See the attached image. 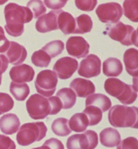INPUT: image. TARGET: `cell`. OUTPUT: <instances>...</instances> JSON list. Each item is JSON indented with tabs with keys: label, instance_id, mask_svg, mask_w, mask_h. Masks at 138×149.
I'll return each instance as SVG.
<instances>
[{
	"label": "cell",
	"instance_id": "cell-1",
	"mask_svg": "<svg viewBox=\"0 0 138 149\" xmlns=\"http://www.w3.org/2000/svg\"><path fill=\"white\" fill-rule=\"evenodd\" d=\"M4 17L6 32L11 36L18 37L24 32V24L32 20L33 15L27 7L9 3L4 8Z\"/></svg>",
	"mask_w": 138,
	"mask_h": 149
},
{
	"label": "cell",
	"instance_id": "cell-2",
	"mask_svg": "<svg viewBox=\"0 0 138 149\" xmlns=\"http://www.w3.org/2000/svg\"><path fill=\"white\" fill-rule=\"evenodd\" d=\"M108 121L114 127L137 128V107L114 105L108 111Z\"/></svg>",
	"mask_w": 138,
	"mask_h": 149
},
{
	"label": "cell",
	"instance_id": "cell-3",
	"mask_svg": "<svg viewBox=\"0 0 138 149\" xmlns=\"http://www.w3.org/2000/svg\"><path fill=\"white\" fill-rule=\"evenodd\" d=\"M105 91L123 104H130L137 98V89L118 79H108L104 83Z\"/></svg>",
	"mask_w": 138,
	"mask_h": 149
},
{
	"label": "cell",
	"instance_id": "cell-4",
	"mask_svg": "<svg viewBox=\"0 0 138 149\" xmlns=\"http://www.w3.org/2000/svg\"><path fill=\"white\" fill-rule=\"evenodd\" d=\"M47 132L48 128L43 122L25 123L20 127L16 140L20 146H29L43 139Z\"/></svg>",
	"mask_w": 138,
	"mask_h": 149
},
{
	"label": "cell",
	"instance_id": "cell-5",
	"mask_svg": "<svg viewBox=\"0 0 138 149\" xmlns=\"http://www.w3.org/2000/svg\"><path fill=\"white\" fill-rule=\"evenodd\" d=\"M106 31L111 39L120 42L124 46L135 45L137 47V31L129 25L122 22L107 24Z\"/></svg>",
	"mask_w": 138,
	"mask_h": 149
},
{
	"label": "cell",
	"instance_id": "cell-6",
	"mask_svg": "<svg viewBox=\"0 0 138 149\" xmlns=\"http://www.w3.org/2000/svg\"><path fill=\"white\" fill-rule=\"evenodd\" d=\"M26 110L30 117L41 120L50 115V104L49 99L39 94L32 95L26 101Z\"/></svg>",
	"mask_w": 138,
	"mask_h": 149
},
{
	"label": "cell",
	"instance_id": "cell-7",
	"mask_svg": "<svg viewBox=\"0 0 138 149\" xmlns=\"http://www.w3.org/2000/svg\"><path fill=\"white\" fill-rule=\"evenodd\" d=\"M57 84V75L51 70L41 71L35 81L37 91L44 97H51L54 94Z\"/></svg>",
	"mask_w": 138,
	"mask_h": 149
},
{
	"label": "cell",
	"instance_id": "cell-8",
	"mask_svg": "<svg viewBox=\"0 0 138 149\" xmlns=\"http://www.w3.org/2000/svg\"><path fill=\"white\" fill-rule=\"evenodd\" d=\"M96 14L101 22L111 24L119 22L123 15V10L120 4L111 2L100 4L96 9Z\"/></svg>",
	"mask_w": 138,
	"mask_h": 149
},
{
	"label": "cell",
	"instance_id": "cell-9",
	"mask_svg": "<svg viewBox=\"0 0 138 149\" xmlns=\"http://www.w3.org/2000/svg\"><path fill=\"white\" fill-rule=\"evenodd\" d=\"M101 72V61L98 56L87 55L80 63L78 74L87 79L97 77Z\"/></svg>",
	"mask_w": 138,
	"mask_h": 149
},
{
	"label": "cell",
	"instance_id": "cell-10",
	"mask_svg": "<svg viewBox=\"0 0 138 149\" xmlns=\"http://www.w3.org/2000/svg\"><path fill=\"white\" fill-rule=\"evenodd\" d=\"M78 68V62L73 57L65 56L58 59L54 66V72L60 79H70Z\"/></svg>",
	"mask_w": 138,
	"mask_h": 149
},
{
	"label": "cell",
	"instance_id": "cell-11",
	"mask_svg": "<svg viewBox=\"0 0 138 149\" xmlns=\"http://www.w3.org/2000/svg\"><path fill=\"white\" fill-rule=\"evenodd\" d=\"M66 50L69 55L75 58H83L88 55L90 46L81 36H72L66 42Z\"/></svg>",
	"mask_w": 138,
	"mask_h": 149
},
{
	"label": "cell",
	"instance_id": "cell-12",
	"mask_svg": "<svg viewBox=\"0 0 138 149\" xmlns=\"http://www.w3.org/2000/svg\"><path fill=\"white\" fill-rule=\"evenodd\" d=\"M35 71L27 64H20L13 67L9 71V77L13 83L25 84L32 82L34 79Z\"/></svg>",
	"mask_w": 138,
	"mask_h": 149
},
{
	"label": "cell",
	"instance_id": "cell-13",
	"mask_svg": "<svg viewBox=\"0 0 138 149\" xmlns=\"http://www.w3.org/2000/svg\"><path fill=\"white\" fill-rule=\"evenodd\" d=\"M60 10L50 11L40 16L36 22V30L40 33H47L58 30L57 19Z\"/></svg>",
	"mask_w": 138,
	"mask_h": 149
},
{
	"label": "cell",
	"instance_id": "cell-14",
	"mask_svg": "<svg viewBox=\"0 0 138 149\" xmlns=\"http://www.w3.org/2000/svg\"><path fill=\"white\" fill-rule=\"evenodd\" d=\"M5 55L8 63H11L12 65L18 66L25 60L27 56V52L23 46L15 41H11L8 49L5 52Z\"/></svg>",
	"mask_w": 138,
	"mask_h": 149
},
{
	"label": "cell",
	"instance_id": "cell-15",
	"mask_svg": "<svg viewBox=\"0 0 138 149\" xmlns=\"http://www.w3.org/2000/svg\"><path fill=\"white\" fill-rule=\"evenodd\" d=\"M70 88L75 92L76 96L81 98H87L91 94H94L96 88L93 83L90 80L84 79H75L70 84Z\"/></svg>",
	"mask_w": 138,
	"mask_h": 149
},
{
	"label": "cell",
	"instance_id": "cell-16",
	"mask_svg": "<svg viewBox=\"0 0 138 149\" xmlns=\"http://www.w3.org/2000/svg\"><path fill=\"white\" fill-rule=\"evenodd\" d=\"M20 119L15 114H6L0 118V130L5 135H12L19 131Z\"/></svg>",
	"mask_w": 138,
	"mask_h": 149
},
{
	"label": "cell",
	"instance_id": "cell-17",
	"mask_svg": "<svg viewBox=\"0 0 138 149\" xmlns=\"http://www.w3.org/2000/svg\"><path fill=\"white\" fill-rule=\"evenodd\" d=\"M124 63L126 72L132 77L138 75V51L135 48H130L124 54Z\"/></svg>",
	"mask_w": 138,
	"mask_h": 149
},
{
	"label": "cell",
	"instance_id": "cell-18",
	"mask_svg": "<svg viewBox=\"0 0 138 149\" xmlns=\"http://www.w3.org/2000/svg\"><path fill=\"white\" fill-rule=\"evenodd\" d=\"M120 141L121 136L116 129L108 127L100 132V142L104 147L114 148L118 146Z\"/></svg>",
	"mask_w": 138,
	"mask_h": 149
},
{
	"label": "cell",
	"instance_id": "cell-19",
	"mask_svg": "<svg viewBox=\"0 0 138 149\" xmlns=\"http://www.w3.org/2000/svg\"><path fill=\"white\" fill-rule=\"evenodd\" d=\"M58 28L65 35H70L75 31V20L70 13L63 10L59 11L57 19Z\"/></svg>",
	"mask_w": 138,
	"mask_h": 149
},
{
	"label": "cell",
	"instance_id": "cell-20",
	"mask_svg": "<svg viewBox=\"0 0 138 149\" xmlns=\"http://www.w3.org/2000/svg\"><path fill=\"white\" fill-rule=\"evenodd\" d=\"M88 105L98 107L104 113L111 108V100L104 94H92L87 97L86 106Z\"/></svg>",
	"mask_w": 138,
	"mask_h": 149
},
{
	"label": "cell",
	"instance_id": "cell-21",
	"mask_svg": "<svg viewBox=\"0 0 138 149\" xmlns=\"http://www.w3.org/2000/svg\"><path fill=\"white\" fill-rule=\"evenodd\" d=\"M123 71L121 62L115 57H109L106 59L103 64V72L108 77H117L120 75Z\"/></svg>",
	"mask_w": 138,
	"mask_h": 149
},
{
	"label": "cell",
	"instance_id": "cell-22",
	"mask_svg": "<svg viewBox=\"0 0 138 149\" xmlns=\"http://www.w3.org/2000/svg\"><path fill=\"white\" fill-rule=\"evenodd\" d=\"M68 125L71 131L75 132H85L89 126V121L84 113H77L70 119Z\"/></svg>",
	"mask_w": 138,
	"mask_h": 149
},
{
	"label": "cell",
	"instance_id": "cell-23",
	"mask_svg": "<svg viewBox=\"0 0 138 149\" xmlns=\"http://www.w3.org/2000/svg\"><path fill=\"white\" fill-rule=\"evenodd\" d=\"M67 149H92L88 137L86 134H75L67 140Z\"/></svg>",
	"mask_w": 138,
	"mask_h": 149
},
{
	"label": "cell",
	"instance_id": "cell-24",
	"mask_svg": "<svg viewBox=\"0 0 138 149\" xmlns=\"http://www.w3.org/2000/svg\"><path fill=\"white\" fill-rule=\"evenodd\" d=\"M57 97L61 100L63 108L65 110L72 108L76 102V94L71 88H61L57 93Z\"/></svg>",
	"mask_w": 138,
	"mask_h": 149
},
{
	"label": "cell",
	"instance_id": "cell-25",
	"mask_svg": "<svg viewBox=\"0 0 138 149\" xmlns=\"http://www.w3.org/2000/svg\"><path fill=\"white\" fill-rule=\"evenodd\" d=\"M75 29L74 33L85 34L88 33L92 29V20L87 15H81L75 19Z\"/></svg>",
	"mask_w": 138,
	"mask_h": 149
},
{
	"label": "cell",
	"instance_id": "cell-26",
	"mask_svg": "<svg viewBox=\"0 0 138 149\" xmlns=\"http://www.w3.org/2000/svg\"><path fill=\"white\" fill-rule=\"evenodd\" d=\"M9 90L15 99L18 101H23L30 94V88L26 84L11 83Z\"/></svg>",
	"mask_w": 138,
	"mask_h": 149
},
{
	"label": "cell",
	"instance_id": "cell-27",
	"mask_svg": "<svg viewBox=\"0 0 138 149\" xmlns=\"http://www.w3.org/2000/svg\"><path fill=\"white\" fill-rule=\"evenodd\" d=\"M68 122L69 120L65 118H58L54 120L51 126L53 132L59 136H65L70 135L71 130L69 127Z\"/></svg>",
	"mask_w": 138,
	"mask_h": 149
},
{
	"label": "cell",
	"instance_id": "cell-28",
	"mask_svg": "<svg viewBox=\"0 0 138 149\" xmlns=\"http://www.w3.org/2000/svg\"><path fill=\"white\" fill-rule=\"evenodd\" d=\"M124 15L132 22L138 21V1H125L123 3Z\"/></svg>",
	"mask_w": 138,
	"mask_h": 149
},
{
	"label": "cell",
	"instance_id": "cell-29",
	"mask_svg": "<svg viewBox=\"0 0 138 149\" xmlns=\"http://www.w3.org/2000/svg\"><path fill=\"white\" fill-rule=\"evenodd\" d=\"M83 113L87 116L89 121V126H96L103 119V112L98 107L88 105L83 110Z\"/></svg>",
	"mask_w": 138,
	"mask_h": 149
},
{
	"label": "cell",
	"instance_id": "cell-30",
	"mask_svg": "<svg viewBox=\"0 0 138 149\" xmlns=\"http://www.w3.org/2000/svg\"><path fill=\"white\" fill-rule=\"evenodd\" d=\"M65 49V44L62 40H53L49 43L46 44L42 47V50L46 52L51 58L56 57L57 56L62 53V52Z\"/></svg>",
	"mask_w": 138,
	"mask_h": 149
},
{
	"label": "cell",
	"instance_id": "cell-31",
	"mask_svg": "<svg viewBox=\"0 0 138 149\" xmlns=\"http://www.w3.org/2000/svg\"><path fill=\"white\" fill-rule=\"evenodd\" d=\"M51 62V57L49 55L44 52L43 50L36 51L32 56V63L39 68H47L49 67Z\"/></svg>",
	"mask_w": 138,
	"mask_h": 149
},
{
	"label": "cell",
	"instance_id": "cell-32",
	"mask_svg": "<svg viewBox=\"0 0 138 149\" xmlns=\"http://www.w3.org/2000/svg\"><path fill=\"white\" fill-rule=\"evenodd\" d=\"M27 8L32 12L33 18L35 19H38L44 13H46V9H47L46 6L43 3V1H38V0L29 1L27 3Z\"/></svg>",
	"mask_w": 138,
	"mask_h": 149
},
{
	"label": "cell",
	"instance_id": "cell-33",
	"mask_svg": "<svg viewBox=\"0 0 138 149\" xmlns=\"http://www.w3.org/2000/svg\"><path fill=\"white\" fill-rule=\"evenodd\" d=\"M14 107V100L8 94L0 93V115L8 112Z\"/></svg>",
	"mask_w": 138,
	"mask_h": 149
},
{
	"label": "cell",
	"instance_id": "cell-34",
	"mask_svg": "<svg viewBox=\"0 0 138 149\" xmlns=\"http://www.w3.org/2000/svg\"><path fill=\"white\" fill-rule=\"evenodd\" d=\"M117 149H138V141L135 137H127L118 144Z\"/></svg>",
	"mask_w": 138,
	"mask_h": 149
},
{
	"label": "cell",
	"instance_id": "cell-35",
	"mask_svg": "<svg viewBox=\"0 0 138 149\" xmlns=\"http://www.w3.org/2000/svg\"><path fill=\"white\" fill-rule=\"evenodd\" d=\"M50 104V115H56L63 108V104L61 100L58 98L57 96H51L49 99Z\"/></svg>",
	"mask_w": 138,
	"mask_h": 149
},
{
	"label": "cell",
	"instance_id": "cell-36",
	"mask_svg": "<svg viewBox=\"0 0 138 149\" xmlns=\"http://www.w3.org/2000/svg\"><path fill=\"white\" fill-rule=\"evenodd\" d=\"M76 7L83 10V11H92L97 5V1L96 0H90V1H81V0H76L75 2Z\"/></svg>",
	"mask_w": 138,
	"mask_h": 149
},
{
	"label": "cell",
	"instance_id": "cell-37",
	"mask_svg": "<svg viewBox=\"0 0 138 149\" xmlns=\"http://www.w3.org/2000/svg\"><path fill=\"white\" fill-rule=\"evenodd\" d=\"M0 149H16L14 141L5 135H0Z\"/></svg>",
	"mask_w": 138,
	"mask_h": 149
},
{
	"label": "cell",
	"instance_id": "cell-38",
	"mask_svg": "<svg viewBox=\"0 0 138 149\" xmlns=\"http://www.w3.org/2000/svg\"><path fill=\"white\" fill-rule=\"evenodd\" d=\"M44 5L47 8L54 9V10H61V8L65 6L67 3L66 0H62V1H51V0H45L43 1Z\"/></svg>",
	"mask_w": 138,
	"mask_h": 149
},
{
	"label": "cell",
	"instance_id": "cell-39",
	"mask_svg": "<svg viewBox=\"0 0 138 149\" xmlns=\"http://www.w3.org/2000/svg\"><path fill=\"white\" fill-rule=\"evenodd\" d=\"M44 146L49 147L50 149H65L62 141L56 138H50L43 143Z\"/></svg>",
	"mask_w": 138,
	"mask_h": 149
},
{
	"label": "cell",
	"instance_id": "cell-40",
	"mask_svg": "<svg viewBox=\"0 0 138 149\" xmlns=\"http://www.w3.org/2000/svg\"><path fill=\"white\" fill-rule=\"evenodd\" d=\"M85 134L87 136L88 140H89L90 144H91V148L92 149H95L96 147L98 146V134L96 133L93 131H87Z\"/></svg>",
	"mask_w": 138,
	"mask_h": 149
},
{
	"label": "cell",
	"instance_id": "cell-41",
	"mask_svg": "<svg viewBox=\"0 0 138 149\" xmlns=\"http://www.w3.org/2000/svg\"><path fill=\"white\" fill-rule=\"evenodd\" d=\"M9 44L10 41L5 37L4 34H0V53L6 52L9 47Z\"/></svg>",
	"mask_w": 138,
	"mask_h": 149
},
{
	"label": "cell",
	"instance_id": "cell-42",
	"mask_svg": "<svg viewBox=\"0 0 138 149\" xmlns=\"http://www.w3.org/2000/svg\"><path fill=\"white\" fill-rule=\"evenodd\" d=\"M8 66V61L4 55H0V76L7 70Z\"/></svg>",
	"mask_w": 138,
	"mask_h": 149
},
{
	"label": "cell",
	"instance_id": "cell-43",
	"mask_svg": "<svg viewBox=\"0 0 138 149\" xmlns=\"http://www.w3.org/2000/svg\"><path fill=\"white\" fill-rule=\"evenodd\" d=\"M32 149H50L49 147H47V146H44V145H42V147H39V148H35Z\"/></svg>",
	"mask_w": 138,
	"mask_h": 149
},
{
	"label": "cell",
	"instance_id": "cell-44",
	"mask_svg": "<svg viewBox=\"0 0 138 149\" xmlns=\"http://www.w3.org/2000/svg\"><path fill=\"white\" fill-rule=\"evenodd\" d=\"M0 34H4V31L1 26H0Z\"/></svg>",
	"mask_w": 138,
	"mask_h": 149
},
{
	"label": "cell",
	"instance_id": "cell-45",
	"mask_svg": "<svg viewBox=\"0 0 138 149\" xmlns=\"http://www.w3.org/2000/svg\"><path fill=\"white\" fill-rule=\"evenodd\" d=\"M1 82H2V76H0V85H1Z\"/></svg>",
	"mask_w": 138,
	"mask_h": 149
}]
</instances>
